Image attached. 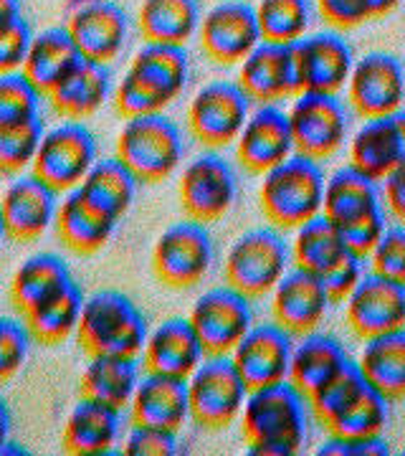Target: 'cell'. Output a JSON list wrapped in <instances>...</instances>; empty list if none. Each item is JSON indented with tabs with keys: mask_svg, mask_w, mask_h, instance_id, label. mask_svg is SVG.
<instances>
[{
	"mask_svg": "<svg viewBox=\"0 0 405 456\" xmlns=\"http://www.w3.org/2000/svg\"><path fill=\"white\" fill-rule=\"evenodd\" d=\"M132 424L152 426L178 434L190 419L188 406V383L185 378L147 373L140 378L130 401Z\"/></svg>",
	"mask_w": 405,
	"mask_h": 456,
	"instance_id": "d4e9b609",
	"label": "cell"
},
{
	"mask_svg": "<svg viewBox=\"0 0 405 456\" xmlns=\"http://www.w3.org/2000/svg\"><path fill=\"white\" fill-rule=\"evenodd\" d=\"M198 41L203 53L215 64H241L261 44L254 5L243 0H223L200 18Z\"/></svg>",
	"mask_w": 405,
	"mask_h": 456,
	"instance_id": "9a60e30c",
	"label": "cell"
},
{
	"mask_svg": "<svg viewBox=\"0 0 405 456\" xmlns=\"http://www.w3.org/2000/svg\"><path fill=\"white\" fill-rule=\"evenodd\" d=\"M109 94H112L109 69L97 61L81 59L46 97H49L51 107L64 119L84 122L86 117L97 114L107 104Z\"/></svg>",
	"mask_w": 405,
	"mask_h": 456,
	"instance_id": "83f0119b",
	"label": "cell"
},
{
	"mask_svg": "<svg viewBox=\"0 0 405 456\" xmlns=\"http://www.w3.org/2000/svg\"><path fill=\"white\" fill-rule=\"evenodd\" d=\"M287 117L292 127L294 152L309 160L322 163L335 152H340L342 145L347 142L350 114L337 94L299 92Z\"/></svg>",
	"mask_w": 405,
	"mask_h": 456,
	"instance_id": "30bf717a",
	"label": "cell"
},
{
	"mask_svg": "<svg viewBox=\"0 0 405 456\" xmlns=\"http://www.w3.org/2000/svg\"><path fill=\"white\" fill-rule=\"evenodd\" d=\"M383 183V198H385V206L388 211L405 224V165L395 167L390 175L380 180Z\"/></svg>",
	"mask_w": 405,
	"mask_h": 456,
	"instance_id": "db71d44e",
	"label": "cell"
},
{
	"mask_svg": "<svg viewBox=\"0 0 405 456\" xmlns=\"http://www.w3.org/2000/svg\"><path fill=\"white\" fill-rule=\"evenodd\" d=\"M324 173L317 160L292 155L289 160L263 173L259 203L269 224L281 231L299 228L322 213Z\"/></svg>",
	"mask_w": 405,
	"mask_h": 456,
	"instance_id": "277c9868",
	"label": "cell"
},
{
	"mask_svg": "<svg viewBox=\"0 0 405 456\" xmlns=\"http://www.w3.org/2000/svg\"><path fill=\"white\" fill-rule=\"evenodd\" d=\"M84 299L86 297L81 294L79 284L71 281L66 289H61L46 305L23 314V322L28 327L33 340L44 342V345H59L69 335H74L79 327Z\"/></svg>",
	"mask_w": 405,
	"mask_h": 456,
	"instance_id": "f35d334b",
	"label": "cell"
},
{
	"mask_svg": "<svg viewBox=\"0 0 405 456\" xmlns=\"http://www.w3.org/2000/svg\"><path fill=\"white\" fill-rule=\"evenodd\" d=\"M294 152L289 117L276 104H259L248 114L236 140V158L251 173H269L271 167L289 160Z\"/></svg>",
	"mask_w": 405,
	"mask_h": 456,
	"instance_id": "44dd1931",
	"label": "cell"
},
{
	"mask_svg": "<svg viewBox=\"0 0 405 456\" xmlns=\"http://www.w3.org/2000/svg\"><path fill=\"white\" fill-rule=\"evenodd\" d=\"M198 0H142L137 26L150 44L185 46L200 28Z\"/></svg>",
	"mask_w": 405,
	"mask_h": 456,
	"instance_id": "e575fe53",
	"label": "cell"
},
{
	"mask_svg": "<svg viewBox=\"0 0 405 456\" xmlns=\"http://www.w3.org/2000/svg\"><path fill=\"white\" fill-rule=\"evenodd\" d=\"M114 158L140 183H162L182 165L185 140L178 125L162 112L125 117Z\"/></svg>",
	"mask_w": 405,
	"mask_h": 456,
	"instance_id": "5b68a950",
	"label": "cell"
},
{
	"mask_svg": "<svg viewBox=\"0 0 405 456\" xmlns=\"http://www.w3.org/2000/svg\"><path fill=\"white\" fill-rule=\"evenodd\" d=\"M125 416L122 408L84 398L71 408L64 424V449L74 456H101L114 452L122 439Z\"/></svg>",
	"mask_w": 405,
	"mask_h": 456,
	"instance_id": "4316f807",
	"label": "cell"
},
{
	"mask_svg": "<svg viewBox=\"0 0 405 456\" xmlns=\"http://www.w3.org/2000/svg\"><path fill=\"white\" fill-rule=\"evenodd\" d=\"M188 320L206 355H231L243 335L256 325L251 299L228 284L200 294Z\"/></svg>",
	"mask_w": 405,
	"mask_h": 456,
	"instance_id": "4fadbf2b",
	"label": "cell"
},
{
	"mask_svg": "<svg viewBox=\"0 0 405 456\" xmlns=\"http://www.w3.org/2000/svg\"><path fill=\"white\" fill-rule=\"evenodd\" d=\"M190 77L185 46L145 41L132 56L122 82L114 89V104L122 117L160 114L175 104Z\"/></svg>",
	"mask_w": 405,
	"mask_h": 456,
	"instance_id": "7a4b0ae2",
	"label": "cell"
},
{
	"mask_svg": "<svg viewBox=\"0 0 405 456\" xmlns=\"http://www.w3.org/2000/svg\"><path fill=\"white\" fill-rule=\"evenodd\" d=\"M294 74L299 92L337 94L347 86L352 71V49L337 33L320 31L292 44Z\"/></svg>",
	"mask_w": 405,
	"mask_h": 456,
	"instance_id": "2e32d148",
	"label": "cell"
},
{
	"mask_svg": "<svg viewBox=\"0 0 405 456\" xmlns=\"http://www.w3.org/2000/svg\"><path fill=\"white\" fill-rule=\"evenodd\" d=\"M33 33L23 16L0 26V74L20 71L31 46Z\"/></svg>",
	"mask_w": 405,
	"mask_h": 456,
	"instance_id": "681fc988",
	"label": "cell"
},
{
	"mask_svg": "<svg viewBox=\"0 0 405 456\" xmlns=\"http://www.w3.org/2000/svg\"><path fill=\"white\" fill-rule=\"evenodd\" d=\"M178 196L190 221L215 224L233 208L239 196V180L223 155L203 152L182 167Z\"/></svg>",
	"mask_w": 405,
	"mask_h": 456,
	"instance_id": "8fae6325",
	"label": "cell"
},
{
	"mask_svg": "<svg viewBox=\"0 0 405 456\" xmlns=\"http://www.w3.org/2000/svg\"><path fill=\"white\" fill-rule=\"evenodd\" d=\"M117 224L119 221L92 208L77 191H71L59 200L53 226L66 248H71L77 254H97L109 244V239L117 231Z\"/></svg>",
	"mask_w": 405,
	"mask_h": 456,
	"instance_id": "4dcf8cb0",
	"label": "cell"
},
{
	"mask_svg": "<svg viewBox=\"0 0 405 456\" xmlns=\"http://www.w3.org/2000/svg\"><path fill=\"white\" fill-rule=\"evenodd\" d=\"M380 191L377 183L362 175L355 167H340L335 175L324 180L322 216L329 218L337 228L350 226L360 218L380 211Z\"/></svg>",
	"mask_w": 405,
	"mask_h": 456,
	"instance_id": "f1b7e54d",
	"label": "cell"
},
{
	"mask_svg": "<svg viewBox=\"0 0 405 456\" xmlns=\"http://www.w3.org/2000/svg\"><path fill=\"white\" fill-rule=\"evenodd\" d=\"M368 383L360 373L355 362L344 365L335 378H329L324 386H320L314 393L307 395V406H312L314 416L320 419V424H329L332 419H337L347 406H352L357 398L365 393Z\"/></svg>",
	"mask_w": 405,
	"mask_h": 456,
	"instance_id": "b9f144b4",
	"label": "cell"
},
{
	"mask_svg": "<svg viewBox=\"0 0 405 456\" xmlns=\"http://www.w3.org/2000/svg\"><path fill=\"white\" fill-rule=\"evenodd\" d=\"M294 338L276 325H254L228 355L248 391L289 380Z\"/></svg>",
	"mask_w": 405,
	"mask_h": 456,
	"instance_id": "d6986e66",
	"label": "cell"
},
{
	"mask_svg": "<svg viewBox=\"0 0 405 456\" xmlns=\"http://www.w3.org/2000/svg\"><path fill=\"white\" fill-rule=\"evenodd\" d=\"M122 454L127 456H173L178 454V434L152 426L134 424L122 439Z\"/></svg>",
	"mask_w": 405,
	"mask_h": 456,
	"instance_id": "c3c4849f",
	"label": "cell"
},
{
	"mask_svg": "<svg viewBox=\"0 0 405 456\" xmlns=\"http://www.w3.org/2000/svg\"><path fill=\"white\" fill-rule=\"evenodd\" d=\"M59 211V193L36 175H16L0 198V216L8 239L31 244L41 239Z\"/></svg>",
	"mask_w": 405,
	"mask_h": 456,
	"instance_id": "ffe728a7",
	"label": "cell"
},
{
	"mask_svg": "<svg viewBox=\"0 0 405 456\" xmlns=\"http://www.w3.org/2000/svg\"><path fill=\"white\" fill-rule=\"evenodd\" d=\"M388 444L383 436L377 439H340V436H329L320 444L317 456H383L388 454Z\"/></svg>",
	"mask_w": 405,
	"mask_h": 456,
	"instance_id": "f5cc1de1",
	"label": "cell"
},
{
	"mask_svg": "<svg viewBox=\"0 0 405 456\" xmlns=\"http://www.w3.org/2000/svg\"><path fill=\"white\" fill-rule=\"evenodd\" d=\"M251 114V99L236 82L203 84L188 104V127L203 147L233 145Z\"/></svg>",
	"mask_w": 405,
	"mask_h": 456,
	"instance_id": "7c38bea8",
	"label": "cell"
},
{
	"mask_svg": "<svg viewBox=\"0 0 405 456\" xmlns=\"http://www.w3.org/2000/svg\"><path fill=\"white\" fill-rule=\"evenodd\" d=\"M8 439H11V411H8L5 398L0 395V454L5 452Z\"/></svg>",
	"mask_w": 405,
	"mask_h": 456,
	"instance_id": "11a10c76",
	"label": "cell"
},
{
	"mask_svg": "<svg viewBox=\"0 0 405 456\" xmlns=\"http://www.w3.org/2000/svg\"><path fill=\"white\" fill-rule=\"evenodd\" d=\"M365 383L385 401L405 398V327L370 338L355 362Z\"/></svg>",
	"mask_w": 405,
	"mask_h": 456,
	"instance_id": "f546056e",
	"label": "cell"
},
{
	"mask_svg": "<svg viewBox=\"0 0 405 456\" xmlns=\"http://www.w3.org/2000/svg\"><path fill=\"white\" fill-rule=\"evenodd\" d=\"M385 228H388L385 226V216H383V208H380V211L370 213V216L360 218L350 226H342L340 233L350 254H355L360 259H368L375 244L380 241V236L385 233Z\"/></svg>",
	"mask_w": 405,
	"mask_h": 456,
	"instance_id": "816d5d0a",
	"label": "cell"
},
{
	"mask_svg": "<svg viewBox=\"0 0 405 456\" xmlns=\"http://www.w3.org/2000/svg\"><path fill=\"white\" fill-rule=\"evenodd\" d=\"M28 350H31V332L26 322L0 317V386L20 373V368L28 360Z\"/></svg>",
	"mask_w": 405,
	"mask_h": 456,
	"instance_id": "bcb514c9",
	"label": "cell"
},
{
	"mask_svg": "<svg viewBox=\"0 0 405 456\" xmlns=\"http://www.w3.org/2000/svg\"><path fill=\"white\" fill-rule=\"evenodd\" d=\"M350 362L352 360L347 358L340 340L322 335V332H309L294 345L292 362H289V383L307 398L309 393L317 391Z\"/></svg>",
	"mask_w": 405,
	"mask_h": 456,
	"instance_id": "1f68e13d",
	"label": "cell"
},
{
	"mask_svg": "<svg viewBox=\"0 0 405 456\" xmlns=\"http://www.w3.org/2000/svg\"><path fill=\"white\" fill-rule=\"evenodd\" d=\"M292 264V251L284 236L271 228H254L239 236L228 248L223 261V277L228 287L261 299L274 292Z\"/></svg>",
	"mask_w": 405,
	"mask_h": 456,
	"instance_id": "8992f818",
	"label": "cell"
},
{
	"mask_svg": "<svg viewBox=\"0 0 405 456\" xmlns=\"http://www.w3.org/2000/svg\"><path fill=\"white\" fill-rule=\"evenodd\" d=\"M41 137V117L13 127H0V175H23L36 160Z\"/></svg>",
	"mask_w": 405,
	"mask_h": 456,
	"instance_id": "ee69618b",
	"label": "cell"
},
{
	"mask_svg": "<svg viewBox=\"0 0 405 456\" xmlns=\"http://www.w3.org/2000/svg\"><path fill=\"white\" fill-rule=\"evenodd\" d=\"M20 18V0H0V26Z\"/></svg>",
	"mask_w": 405,
	"mask_h": 456,
	"instance_id": "9f6ffc18",
	"label": "cell"
},
{
	"mask_svg": "<svg viewBox=\"0 0 405 456\" xmlns=\"http://www.w3.org/2000/svg\"><path fill=\"white\" fill-rule=\"evenodd\" d=\"M292 241V261L294 269H302L309 274L322 277L324 272H329L335 264H340L350 251L342 241L340 228L335 226L329 218H324L322 213L317 218H312L299 228H294Z\"/></svg>",
	"mask_w": 405,
	"mask_h": 456,
	"instance_id": "74e56055",
	"label": "cell"
},
{
	"mask_svg": "<svg viewBox=\"0 0 405 456\" xmlns=\"http://www.w3.org/2000/svg\"><path fill=\"white\" fill-rule=\"evenodd\" d=\"M41 92L23 71L0 74V127H13L41 117Z\"/></svg>",
	"mask_w": 405,
	"mask_h": 456,
	"instance_id": "7bdbcfd3",
	"label": "cell"
},
{
	"mask_svg": "<svg viewBox=\"0 0 405 456\" xmlns=\"http://www.w3.org/2000/svg\"><path fill=\"white\" fill-rule=\"evenodd\" d=\"M236 84L256 104H276L281 99L299 94L292 46L261 41L241 61Z\"/></svg>",
	"mask_w": 405,
	"mask_h": 456,
	"instance_id": "cb8c5ba5",
	"label": "cell"
},
{
	"mask_svg": "<svg viewBox=\"0 0 405 456\" xmlns=\"http://www.w3.org/2000/svg\"><path fill=\"white\" fill-rule=\"evenodd\" d=\"M206 350L188 317H170L147 332L142 368L147 373L188 378L203 362Z\"/></svg>",
	"mask_w": 405,
	"mask_h": 456,
	"instance_id": "484cf974",
	"label": "cell"
},
{
	"mask_svg": "<svg viewBox=\"0 0 405 456\" xmlns=\"http://www.w3.org/2000/svg\"><path fill=\"white\" fill-rule=\"evenodd\" d=\"M269 297H271L274 322L281 330H287L292 338H304L309 332H317L332 305L322 279L302 269L287 272Z\"/></svg>",
	"mask_w": 405,
	"mask_h": 456,
	"instance_id": "7402d4cb",
	"label": "cell"
},
{
	"mask_svg": "<svg viewBox=\"0 0 405 456\" xmlns=\"http://www.w3.org/2000/svg\"><path fill=\"white\" fill-rule=\"evenodd\" d=\"M248 454L294 456L307 441V398L289 380L254 388L241 411Z\"/></svg>",
	"mask_w": 405,
	"mask_h": 456,
	"instance_id": "6da1fadb",
	"label": "cell"
},
{
	"mask_svg": "<svg viewBox=\"0 0 405 456\" xmlns=\"http://www.w3.org/2000/svg\"><path fill=\"white\" fill-rule=\"evenodd\" d=\"M185 383L190 419L198 426L215 431L241 419L248 386L243 383L228 355H206L193 373L185 378Z\"/></svg>",
	"mask_w": 405,
	"mask_h": 456,
	"instance_id": "52a82bcc",
	"label": "cell"
},
{
	"mask_svg": "<svg viewBox=\"0 0 405 456\" xmlns=\"http://www.w3.org/2000/svg\"><path fill=\"white\" fill-rule=\"evenodd\" d=\"M71 272L66 261L56 254H33L23 261L11 281V297L20 314L46 305L56 294L71 284Z\"/></svg>",
	"mask_w": 405,
	"mask_h": 456,
	"instance_id": "836d02e7",
	"label": "cell"
},
{
	"mask_svg": "<svg viewBox=\"0 0 405 456\" xmlns=\"http://www.w3.org/2000/svg\"><path fill=\"white\" fill-rule=\"evenodd\" d=\"M388 403L390 401L368 386L352 406L344 408L337 419L324 424V428L329 436L340 439H377L388 426Z\"/></svg>",
	"mask_w": 405,
	"mask_h": 456,
	"instance_id": "60d3db41",
	"label": "cell"
},
{
	"mask_svg": "<svg viewBox=\"0 0 405 456\" xmlns=\"http://www.w3.org/2000/svg\"><path fill=\"white\" fill-rule=\"evenodd\" d=\"M362 277H365V259H360L355 254H347L340 264H335L320 279H322L329 302L332 305H342L352 294V289L360 284Z\"/></svg>",
	"mask_w": 405,
	"mask_h": 456,
	"instance_id": "f907efd6",
	"label": "cell"
},
{
	"mask_svg": "<svg viewBox=\"0 0 405 456\" xmlns=\"http://www.w3.org/2000/svg\"><path fill=\"white\" fill-rule=\"evenodd\" d=\"M79 61L81 53L66 26H53L33 36L20 71L31 79L41 94H49Z\"/></svg>",
	"mask_w": 405,
	"mask_h": 456,
	"instance_id": "d6a6232c",
	"label": "cell"
},
{
	"mask_svg": "<svg viewBox=\"0 0 405 456\" xmlns=\"http://www.w3.org/2000/svg\"><path fill=\"white\" fill-rule=\"evenodd\" d=\"M350 167L375 183L405 165V112L370 117L350 140Z\"/></svg>",
	"mask_w": 405,
	"mask_h": 456,
	"instance_id": "603a6c76",
	"label": "cell"
},
{
	"mask_svg": "<svg viewBox=\"0 0 405 456\" xmlns=\"http://www.w3.org/2000/svg\"><path fill=\"white\" fill-rule=\"evenodd\" d=\"M342 305L347 325L362 340L405 327V284L377 277L373 272L360 279Z\"/></svg>",
	"mask_w": 405,
	"mask_h": 456,
	"instance_id": "e0dca14e",
	"label": "cell"
},
{
	"mask_svg": "<svg viewBox=\"0 0 405 456\" xmlns=\"http://www.w3.org/2000/svg\"><path fill=\"white\" fill-rule=\"evenodd\" d=\"M347 102L362 119L385 117L403 110V64L385 51H373L357 59L347 79Z\"/></svg>",
	"mask_w": 405,
	"mask_h": 456,
	"instance_id": "5bb4252c",
	"label": "cell"
},
{
	"mask_svg": "<svg viewBox=\"0 0 405 456\" xmlns=\"http://www.w3.org/2000/svg\"><path fill=\"white\" fill-rule=\"evenodd\" d=\"M137 185L140 180L132 175L119 158H107V160L94 163V167L86 173V178L81 180L77 193L92 208L107 213L114 221H122V216L130 211L134 203Z\"/></svg>",
	"mask_w": 405,
	"mask_h": 456,
	"instance_id": "d590c367",
	"label": "cell"
},
{
	"mask_svg": "<svg viewBox=\"0 0 405 456\" xmlns=\"http://www.w3.org/2000/svg\"><path fill=\"white\" fill-rule=\"evenodd\" d=\"M140 378L142 373H140L137 358L92 355L89 365L81 373V395L125 411L130 408Z\"/></svg>",
	"mask_w": 405,
	"mask_h": 456,
	"instance_id": "8d00e7d4",
	"label": "cell"
},
{
	"mask_svg": "<svg viewBox=\"0 0 405 456\" xmlns=\"http://www.w3.org/2000/svg\"><path fill=\"white\" fill-rule=\"evenodd\" d=\"M256 23L261 41L292 46L304 38L312 23V3L309 0H259Z\"/></svg>",
	"mask_w": 405,
	"mask_h": 456,
	"instance_id": "ab89813d",
	"label": "cell"
},
{
	"mask_svg": "<svg viewBox=\"0 0 405 456\" xmlns=\"http://www.w3.org/2000/svg\"><path fill=\"white\" fill-rule=\"evenodd\" d=\"M147 332L145 314L122 292L101 289L84 299L77 335L89 355L140 358Z\"/></svg>",
	"mask_w": 405,
	"mask_h": 456,
	"instance_id": "3957f363",
	"label": "cell"
},
{
	"mask_svg": "<svg viewBox=\"0 0 405 456\" xmlns=\"http://www.w3.org/2000/svg\"><path fill=\"white\" fill-rule=\"evenodd\" d=\"M401 0H317L320 16L335 28H357L373 18L393 13Z\"/></svg>",
	"mask_w": 405,
	"mask_h": 456,
	"instance_id": "f6af8a7d",
	"label": "cell"
},
{
	"mask_svg": "<svg viewBox=\"0 0 405 456\" xmlns=\"http://www.w3.org/2000/svg\"><path fill=\"white\" fill-rule=\"evenodd\" d=\"M97 163V140L81 122L66 119L44 130L31 173L51 185L59 196L77 191Z\"/></svg>",
	"mask_w": 405,
	"mask_h": 456,
	"instance_id": "ba28073f",
	"label": "cell"
},
{
	"mask_svg": "<svg viewBox=\"0 0 405 456\" xmlns=\"http://www.w3.org/2000/svg\"><path fill=\"white\" fill-rule=\"evenodd\" d=\"M368 261L373 274L405 284V226L385 228Z\"/></svg>",
	"mask_w": 405,
	"mask_h": 456,
	"instance_id": "7dc6e473",
	"label": "cell"
},
{
	"mask_svg": "<svg viewBox=\"0 0 405 456\" xmlns=\"http://www.w3.org/2000/svg\"><path fill=\"white\" fill-rule=\"evenodd\" d=\"M5 239H8V233H5V226H3V216H0V246H3Z\"/></svg>",
	"mask_w": 405,
	"mask_h": 456,
	"instance_id": "6f0895ef",
	"label": "cell"
},
{
	"mask_svg": "<svg viewBox=\"0 0 405 456\" xmlns=\"http://www.w3.org/2000/svg\"><path fill=\"white\" fill-rule=\"evenodd\" d=\"M215 248L206 224L178 221L160 233L152 248V269L162 284L173 289H190L211 272Z\"/></svg>",
	"mask_w": 405,
	"mask_h": 456,
	"instance_id": "9c48e42d",
	"label": "cell"
},
{
	"mask_svg": "<svg viewBox=\"0 0 405 456\" xmlns=\"http://www.w3.org/2000/svg\"><path fill=\"white\" fill-rule=\"evenodd\" d=\"M66 31L81 59L109 66L127 46L130 18L114 0H89L71 13Z\"/></svg>",
	"mask_w": 405,
	"mask_h": 456,
	"instance_id": "ac0fdd59",
	"label": "cell"
}]
</instances>
